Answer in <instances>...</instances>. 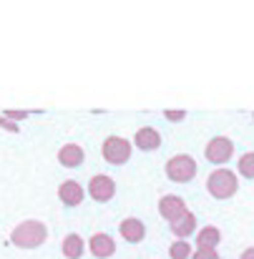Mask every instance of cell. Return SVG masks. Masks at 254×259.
Masks as SVG:
<instances>
[{
  "label": "cell",
  "mask_w": 254,
  "mask_h": 259,
  "mask_svg": "<svg viewBox=\"0 0 254 259\" xmlns=\"http://www.w3.org/2000/svg\"><path fill=\"white\" fill-rule=\"evenodd\" d=\"M3 116H5V118H10V121L15 123V121H23L28 113H25V111H8V113H3Z\"/></svg>",
  "instance_id": "44dd1931"
},
{
  "label": "cell",
  "mask_w": 254,
  "mask_h": 259,
  "mask_svg": "<svg viewBox=\"0 0 254 259\" xmlns=\"http://www.w3.org/2000/svg\"><path fill=\"white\" fill-rule=\"evenodd\" d=\"M83 159H86V151H83V146H78V144H63L58 149V164L66 166V169L81 166Z\"/></svg>",
  "instance_id": "30bf717a"
},
{
  "label": "cell",
  "mask_w": 254,
  "mask_h": 259,
  "mask_svg": "<svg viewBox=\"0 0 254 259\" xmlns=\"http://www.w3.org/2000/svg\"><path fill=\"white\" fill-rule=\"evenodd\" d=\"M164 118L166 121H184L186 118V111H164Z\"/></svg>",
  "instance_id": "d6986e66"
},
{
  "label": "cell",
  "mask_w": 254,
  "mask_h": 259,
  "mask_svg": "<svg viewBox=\"0 0 254 259\" xmlns=\"http://www.w3.org/2000/svg\"><path fill=\"white\" fill-rule=\"evenodd\" d=\"M61 252H63V257L66 259H81L86 252V242L83 237H78V234H68V237H63V242H61Z\"/></svg>",
  "instance_id": "5bb4252c"
},
{
  "label": "cell",
  "mask_w": 254,
  "mask_h": 259,
  "mask_svg": "<svg viewBox=\"0 0 254 259\" xmlns=\"http://www.w3.org/2000/svg\"><path fill=\"white\" fill-rule=\"evenodd\" d=\"M206 191H209L214 199H219V201L232 199V196L239 191V176L232 171V169H227V166H219V169H214V171L209 174V179H206Z\"/></svg>",
  "instance_id": "7a4b0ae2"
},
{
  "label": "cell",
  "mask_w": 254,
  "mask_h": 259,
  "mask_svg": "<svg viewBox=\"0 0 254 259\" xmlns=\"http://www.w3.org/2000/svg\"><path fill=\"white\" fill-rule=\"evenodd\" d=\"M239 259H254V247H247V249L239 254Z\"/></svg>",
  "instance_id": "7402d4cb"
},
{
  "label": "cell",
  "mask_w": 254,
  "mask_h": 259,
  "mask_svg": "<svg viewBox=\"0 0 254 259\" xmlns=\"http://www.w3.org/2000/svg\"><path fill=\"white\" fill-rule=\"evenodd\" d=\"M191 254H194V249H191V244L184 242V239H176V242L169 247L171 259H191Z\"/></svg>",
  "instance_id": "2e32d148"
},
{
  "label": "cell",
  "mask_w": 254,
  "mask_h": 259,
  "mask_svg": "<svg viewBox=\"0 0 254 259\" xmlns=\"http://www.w3.org/2000/svg\"><path fill=\"white\" fill-rule=\"evenodd\" d=\"M0 128H8L10 134H18V131H20V128H18L10 118H5V116H0Z\"/></svg>",
  "instance_id": "ffe728a7"
},
{
  "label": "cell",
  "mask_w": 254,
  "mask_h": 259,
  "mask_svg": "<svg viewBox=\"0 0 254 259\" xmlns=\"http://www.w3.org/2000/svg\"><path fill=\"white\" fill-rule=\"evenodd\" d=\"M134 144H136L141 151H156V149L161 146V134H159L156 128H151V126H144V128L136 131Z\"/></svg>",
  "instance_id": "7c38bea8"
},
{
  "label": "cell",
  "mask_w": 254,
  "mask_h": 259,
  "mask_svg": "<svg viewBox=\"0 0 254 259\" xmlns=\"http://www.w3.org/2000/svg\"><path fill=\"white\" fill-rule=\"evenodd\" d=\"M219 242H222L219 227H204L201 232H196V249H217Z\"/></svg>",
  "instance_id": "9a60e30c"
},
{
  "label": "cell",
  "mask_w": 254,
  "mask_h": 259,
  "mask_svg": "<svg viewBox=\"0 0 254 259\" xmlns=\"http://www.w3.org/2000/svg\"><path fill=\"white\" fill-rule=\"evenodd\" d=\"M189 211V206H186V201L181 199V196H176V194H164L161 199H159V214L166 219V222H176L179 217H184Z\"/></svg>",
  "instance_id": "52a82bcc"
},
{
  "label": "cell",
  "mask_w": 254,
  "mask_h": 259,
  "mask_svg": "<svg viewBox=\"0 0 254 259\" xmlns=\"http://www.w3.org/2000/svg\"><path fill=\"white\" fill-rule=\"evenodd\" d=\"M88 196L98 204H106L116 196V181L106 174H96L91 181H88Z\"/></svg>",
  "instance_id": "8992f818"
},
{
  "label": "cell",
  "mask_w": 254,
  "mask_h": 259,
  "mask_svg": "<svg viewBox=\"0 0 254 259\" xmlns=\"http://www.w3.org/2000/svg\"><path fill=\"white\" fill-rule=\"evenodd\" d=\"M204 156H206L209 164H217V169H219L222 164H227V161L234 156V141L227 139V136H214V139L206 144Z\"/></svg>",
  "instance_id": "5b68a950"
},
{
  "label": "cell",
  "mask_w": 254,
  "mask_h": 259,
  "mask_svg": "<svg viewBox=\"0 0 254 259\" xmlns=\"http://www.w3.org/2000/svg\"><path fill=\"white\" fill-rule=\"evenodd\" d=\"M118 232H121V237H123L126 242H131V244H136V242H141V239L146 237V227H144V222L136 219V217L123 219V222L118 224Z\"/></svg>",
  "instance_id": "8fae6325"
},
{
  "label": "cell",
  "mask_w": 254,
  "mask_h": 259,
  "mask_svg": "<svg viewBox=\"0 0 254 259\" xmlns=\"http://www.w3.org/2000/svg\"><path fill=\"white\" fill-rule=\"evenodd\" d=\"M48 239V227L40 219H25L10 232V244L18 249H38Z\"/></svg>",
  "instance_id": "6da1fadb"
},
{
  "label": "cell",
  "mask_w": 254,
  "mask_h": 259,
  "mask_svg": "<svg viewBox=\"0 0 254 259\" xmlns=\"http://www.w3.org/2000/svg\"><path fill=\"white\" fill-rule=\"evenodd\" d=\"M131 151H134V144L126 141L123 136H108L101 144V154L111 166H123L131 159Z\"/></svg>",
  "instance_id": "3957f363"
},
{
  "label": "cell",
  "mask_w": 254,
  "mask_h": 259,
  "mask_svg": "<svg viewBox=\"0 0 254 259\" xmlns=\"http://www.w3.org/2000/svg\"><path fill=\"white\" fill-rule=\"evenodd\" d=\"M194 232H196V217H194V211H186L184 217H179L176 222H171V234L176 239H184L186 242V237H191Z\"/></svg>",
  "instance_id": "4fadbf2b"
},
{
  "label": "cell",
  "mask_w": 254,
  "mask_h": 259,
  "mask_svg": "<svg viewBox=\"0 0 254 259\" xmlns=\"http://www.w3.org/2000/svg\"><path fill=\"white\" fill-rule=\"evenodd\" d=\"M191 259H222V257H219L217 249H196V252L191 254Z\"/></svg>",
  "instance_id": "ac0fdd59"
},
{
  "label": "cell",
  "mask_w": 254,
  "mask_h": 259,
  "mask_svg": "<svg viewBox=\"0 0 254 259\" xmlns=\"http://www.w3.org/2000/svg\"><path fill=\"white\" fill-rule=\"evenodd\" d=\"M166 176L174 184H186L196 176V161L189 154H174L166 161Z\"/></svg>",
  "instance_id": "277c9868"
},
{
  "label": "cell",
  "mask_w": 254,
  "mask_h": 259,
  "mask_svg": "<svg viewBox=\"0 0 254 259\" xmlns=\"http://www.w3.org/2000/svg\"><path fill=\"white\" fill-rule=\"evenodd\" d=\"M237 171L244 179H254V151H247L239 156V164H237Z\"/></svg>",
  "instance_id": "e0dca14e"
},
{
  "label": "cell",
  "mask_w": 254,
  "mask_h": 259,
  "mask_svg": "<svg viewBox=\"0 0 254 259\" xmlns=\"http://www.w3.org/2000/svg\"><path fill=\"white\" fill-rule=\"evenodd\" d=\"M83 186L78 184V181H73V179H68V181H63L61 186H58V199L66 204V206H78V204H83Z\"/></svg>",
  "instance_id": "9c48e42d"
},
{
  "label": "cell",
  "mask_w": 254,
  "mask_h": 259,
  "mask_svg": "<svg viewBox=\"0 0 254 259\" xmlns=\"http://www.w3.org/2000/svg\"><path fill=\"white\" fill-rule=\"evenodd\" d=\"M252 118H254V113H252Z\"/></svg>",
  "instance_id": "603a6c76"
},
{
  "label": "cell",
  "mask_w": 254,
  "mask_h": 259,
  "mask_svg": "<svg viewBox=\"0 0 254 259\" xmlns=\"http://www.w3.org/2000/svg\"><path fill=\"white\" fill-rule=\"evenodd\" d=\"M86 247H88V252L96 259H108L116 254V242H113V237H111V234H103V232L93 234V237L86 242Z\"/></svg>",
  "instance_id": "ba28073f"
}]
</instances>
